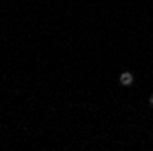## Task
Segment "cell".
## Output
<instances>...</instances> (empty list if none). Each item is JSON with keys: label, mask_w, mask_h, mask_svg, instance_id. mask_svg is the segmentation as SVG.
I'll use <instances>...</instances> for the list:
<instances>
[{"label": "cell", "mask_w": 153, "mask_h": 151, "mask_svg": "<svg viewBox=\"0 0 153 151\" xmlns=\"http://www.w3.org/2000/svg\"><path fill=\"white\" fill-rule=\"evenodd\" d=\"M118 84L125 86V88L133 86V84H135V76H133V71H120V76H118Z\"/></svg>", "instance_id": "6da1fadb"}, {"label": "cell", "mask_w": 153, "mask_h": 151, "mask_svg": "<svg viewBox=\"0 0 153 151\" xmlns=\"http://www.w3.org/2000/svg\"><path fill=\"white\" fill-rule=\"evenodd\" d=\"M149 106H153V92L149 94Z\"/></svg>", "instance_id": "7a4b0ae2"}]
</instances>
